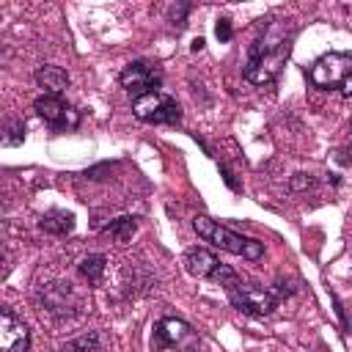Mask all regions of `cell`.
<instances>
[{
    "mask_svg": "<svg viewBox=\"0 0 352 352\" xmlns=\"http://www.w3.org/2000/svg\"><path fill=\"white\" fill-rule=\"evenodd\" d=\"M192 50H195V52L204 50V38H195V41H192Z\"/></svg>",
    "mask_w": 352,
    "mask_h": 352,
    "instance_id": "ac0fdd59",
    "label": "cell"
},
{
    "mask_svg": "<svg viewBox=\"0 0 352 352\" xmlns=\"http://www.w3.org/2000/svg\"><path fill=\"white\" fill-rule=\"evenodd\" d=\"M341 94H344V96H352V77H349V80L341 85Z\"/></svg>",
    "mask_w": 352,
    "mask_h": 352,
    "instance_id": "e0dca14e",
    "label": "cell"
},
{
    "mask_svg": "<svg viewBox=\"0 0 352 352\" xmlns=\"http://www.w3.org/2000/svg\"><path fill=\"white\" fill-rule=\"evenodd\" d=\"M25 140V124L22 121H11L6 126V135H3V143L6 146H19Z\"/></svg>",
    "mask_w": 352,
    "mask_h": 352,
    "instance_id": "9a60e30c",
    "label": "cell"
},
{
    "mask_svg": "<svg viewBox=\"0 0 352 352\" xmlns=\"http://www.w3.org/2000/svg\"><path fill=\"white\" fill-rule=\"evenodd\" d=\"M118 82H121V88L132 99H140L146 94L160 91V85H162V69L157 63H151V60H132V63H126L121 69Z\"/></svg>",
    "mask_w": 352,
    "mask_h": 352,
    "instance_id": "8992f818",
    "label": "cell"
},
{
    "mask_svg": "<svg viewBox=\"0 0 352 352\" xmlns=\"http://www.w3.org/2000/svg\"><path fill=\"white\" fill-rule=\"evenodd\" d=\"M132 113H135L138 121H146V124H179L182 121L179 102L173 96L162 94V91L132 99Z\"/></svg>",
    "mask_w": 352,
    "mask_h": 352,
    "instance_id": "5b68a950",
    "label": "cell"
},
{
    "mask_svg": "<svg viewBox=\"0 0 352 352\" xmlns=\"http://www.w3.org/2000/svg\"><path fill=\"white\" fill-rule=\"evenodd\" d=\"M154 349H179V352H192L198 346V336L195 330L176 316H162L154 324V338H151Z\"/></svg>",
    "mask_w": 352,
    "mask_h": 352,
    "instance_id": "52a82bcc",
    "label": "cell"
},
{
    "mask_svg": "<svg viewBox=\"0 0 352 352\" xmlns=\"http://www.w3.org/2000/svg\"><path fill=\"white\" fill-rule=\"evenodd\" d=\"M38 226H41L44 231H50V234L63 236V234H69V231L74 228V214H72V212H63V209H52V212L41 214Z\"/></svg>",
    "mask_w": 352,
    "mask_h": 352,
    "instance_id": "7c38bea8",
    "label": "cell"
},
{
    "mask_svg": "<svg viewBox=\"0 0 352 352\" xmlns=\"http://www.w3.org/2000/svg\"><path fill=\"white\" fill-rule=\"evenodd\" d=\"M192 228H195V234L201 239L212 242L214 248H220L226 253H234V256H242V258H250V261H256V258L264 256V245L258 239H248V236H242V234L220 226L217 220H212L206 214H195L192 217Z\"/></svg>",
    "mask_w": 352,
    "mask_h": 352,
    "instance_id": "7a4b0ae2",
    "label": "cell"
},
{
    "mask_svg": "<svg viewBox=\"0 0 352 352\" xmlns=\"http://www.w3.org/2000/svg\"><path fill=\"white\" fill-rule=\"evenodd\" d=\"M182 261H184V270L190 275H195V278H212L220 270L217 256L212 250H206V248H190Z\"/></svg>",
    "mask_w": 352,
    "mask_h": 352,
    "instance_id": "30bf717a",
    "label": "cell"
},
{
    "mask_svg": "<svg viewBox=\"0 0 352 352\" xmlns=\"http://www.w3.org/2000/svg\"><path fill=\"white\" fill-rule=\"evenodd\" d=\"M135 217H118V220H113L107 228H104V234H110L116 242H126L132 234H135Z\"/></svg>",
    "mask_w": 352,
    "mask_h": 352,
    "instance_id": "4fadbf2b",
    "label": "cell"
},
{
    "mask_svg": "<svg viewBox=\"0 0 352 352\" xmlns=\"http://www.w3.org/2000/svg\"><path fill=\"white\" fill-rule=\"evenodd\" d=\"M104 264H107V261H104V256H99V253H96V256H88V258H82V261H80V272H82L88 280H94V283H96V280L102 278V272H104Z\"/></svg>",
    "mask_w": 352,
    "mask_h": 352,
    "instance_id": "5bb4252c",
    "label": "cell"
},
{
    "mask_svg": "<svg viewBox=\"0 0 352 352\" xmlns=\"http://www.w3.org/2000/svg\"><path fill=\"white\" fill-rule=\"evenodd\" d=\"M33 110L38 113V118L52 129V132H72L80 126V113L55 94H44L33 102Z\"/></svg>",
    "mask_w": 352,
    "mask_h": 352,
    "instance_id": "ba28073f",
    "label": "cell"
},
{
    "mask_svg": "<svg viewBox=\"0 0 352 352\" xmlns=\"http://www.w3.org/2000/svg\"><path fill=\"white\" fill-rule=\"evenodd\" d=\"M226 294H228V302L236 311L248 314V316H270L278 308V300H280L272 289H264L258 283L242 280L239 275L226 283Z\"/></svg>",
    "mask_w": 352,
    "mask_h": 352,
    "instance_id": "3957f363",
    "label": "cell"
},
{
    "mask_svg": "<svg viewBox=\"0 0 352 352\" xmlns=\"http://www.w3.org/2000/svg\"><path fill=\"white\" fill-rule=\"evenodd\" d=\"M292 36H294V30H289L275 16L264 19L261 33L253 38V44L248 50L245 80L253 82V85H270V82H275L278 74H280V69L286 66L289 52H292Z\"/></svg>",
    "mask_w": 352,
    "mask_h": 352,
    "instance_id": "6da1fadb",
    "label": "cell"
},
{
    "mask_svg": "<svg viewBox=\"0 0 352 352\" xmlns=\"http://www.w3.org/2000/svg\"><path fill=\"white\" fill-rule=\"evenodd\" d=\"M28 346H30L28 324L11 308H0V352H28Z\"/></svg>",
    "mask_w": 352,
    "mask_h": 352,
    "instance_id": "9c48e42d",
    "label": "cell"
},
{
    "mask_svg": "<svg viewBox=\"0 0 352 352\" xmlns=\"http://www.w3.org/2000/svg\"><path fill=\"white\" fill-rule=\"evenodd\" d=\"M308 77L322 91H341V85L352 77V52H324L311 63Z\"/></svg>",
    "mask_w": 352,
    "mask_h": 352,
    "instance_id": "277c9868",
    "label": "cell"
},
{
    "mask_svg": "<svg viewBox=\"0 0 352 352\" xmlns=\"http://www.w3.org/2000/svg\"><path fill=\"white\" fill-rule=\"evenodd\" d=\"M214 36H217L223 44H226V41H231V36H234V33H231V22H228L226 16H220V19H217V25H214Z\"/></svg>",
    "mask_w": 352,
    "mask_h": 352,
    "instance_id": "2e32d148",
    "label": "cell"
},
{
    "mask_svg": "<svg viewBox=\"0 0 352 352\" xmlns=\"http://www.w3.org/2000/svg\"><path fill=\"white\" fill-rule=\"evenodd\" d=\"M36 82L44 88V94H55V96H60L66 88H69V74L60 69V66H41L38 72H36Z\"/></svg>",
    "mask_w": 352,
    "mask_h": 352,
    "instance_id": "8fae6325",
    "label": "cell"
}]
</instances>
